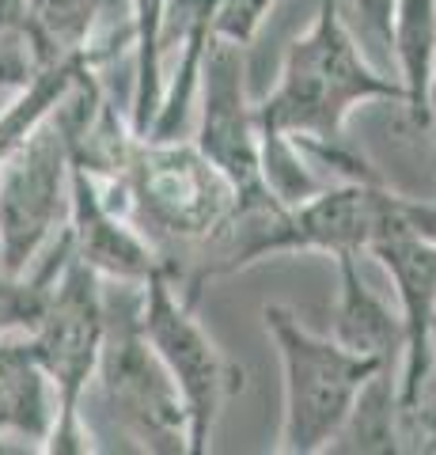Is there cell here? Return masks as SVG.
Instances as JSON below:
<instances>
[{
  "label": "cell",
  "mask_w": 436,
  "mask_h": 455,
  "mask_svg": "<svg viewBox=\"0 0 436 455\" xmlns=\"http://www.w3.org/2000/svg\"><path fill=\"white\" fill-rule=\"evenodd\" d=\"M391 53H395L402 107L410 114L414 130L425 133V99L436 68V0H395Z\"/></svg>",
  "instance_id": "obj_15"
},
{
  "label": "cell",
  "mask_w": 436,
  "mask_h": 455,
  "mask_svg": "<svg viewBox=\"0 0 436 455\" xmlns=\"http://www.w3.org/2000/svg\"><path fill=\"white\" fill-rule=\"evenodd\" d=\"M23 38L35 65L65 53H91L103 65L122 42H133L130 0H27Z\"/></svg>",
  "instance_id": "obj_12"
},
{
  "label": "cell",
  "mask_w": 436,
  "mask_h": 455,
  "mask_svg": "<svg viewBox=\"0 0 436 455\" xmlns=\"http://www.w3.org/2000/svg\"><path fill=\"white\" fill-rule=\"evenodd\" d=\"M425 137H432V145H436V68H432L429 99H425Z\"/></svg>",
  "instance_id": "obj_24"
},
{
  "label": "cell",
  "mask_w": 436,
  "mask_h": 455,
  "mask_svg": "<svg viewBox=\"0 0 436 455\" xmlns=\"http://www.w3.org/2000/svg\"><path fill=\"white\" fill-rule=\"evenodd\" d=\"M50 300V284L0 269V334H31Z\"/></svg>",
  "instance_id": "obj_18"
},
{
  "label": "cell",
  "mask_w": 436,
  "mask_h": 455,
  "mask_svg": "<svg viewBox=\"0 0 436 455\" xmlns=\"http://www.w3.org/2000/svg\"><path fill=\"white\" fill-rule=\"evenodd\" d=\"M395 410H399V379H391V364H384L353 398V406H349L342 429L334 433L327 451L334 455L395 451Z\"/></svg>",
  "instance_id": "obj_17"
},
{
  "label": "cell",
  "mask_w": 436,
  "mask_h": 455,
  "mask_svg": "<svg viewBox=\"0 0 436 455\" xmlns=\"http://www.w3.org/2000/svg\"><path fill=\"white\" fill-rule=\"evenodd\" d=\"M387 99L402 107L395 76L369 61L337 8L319 0L312 27L285 46L277 80L258 99V122L300 140H345V122L361 103Z\"/></svg>",
  "instance_id": "obj_2"
},
{
  "label": "cell",
  "mask_w": 436,
  "mask_h": 455,
  "mask_svg": "<svg viewBox=\"0 0 436 455\" xmlns=\"http://www.w3.org/2000/svg\"><path fill=\"white\" fill-rule=\"evenodd\" d=\"M194 145L232 182L235 209L277 205L262 187L258 107L247 84V46L209 38L198 76V133H194Z\"/></svg>",
  "instance_id": "obj_9"
},
{
  "label": "cell",
  "mask_w": 436,
  "mask_h": 455,
  "mask_svg": "<svg viewBox=\"0 0 436 455\" xmlns=\"http://www.w3.org/2000/svg\"><path fill=\"white\" fill-rule=\"evenodd\" d=\"M58 418L53 383L27 334H0V440L46 444Z\"/></svg>",
  "instance_id": "obj_13"
},
{
  "label": "cell",
  "mask_w": 436,
  "mask_h": 455,
  "mask_svg": "<svg viewBox=\"0 0 436 455\" xmlns=\"http://www.w3.org/2000/svg\"><path fill=\"white\" fill-rule=\"evenodd\" d=\"M103 331H107L103 277L73 254L58 274V281L50 284V300L38 326L27 334L53 383V398H58V418H53V429L42 451L50 455L91 451V433H88V421H83L80 403L88 383L95 379Z\"/></svg>",
  "instance_id": "obj_4"
},
{
  "label": "cell",
  "mask_w": 436,
  "mask_h": 455,
  "mask_svg": "<svg viewBox=\"0 0 436 455\" xmlns=\"http://www.w3.org/2000/svg\"><path fill=\"white\" fill-rule=\"evenodd\" d=\"M35 73V53L23 35H0V92L23 88Z\"/></svg>",
  "instance_id": "obj_22"
},
{
  "label": "cell",
  "mask_w": 436,
  "mask_h": 455,
  "mask_svg": "<svg viewBox=\"0 0 436 455\" xmlns=\"http://www.w3.org/2000/svg\"><path fill=\"white\" fill-rule=\"evenodd\" d=\"M277 0H217L213 12V38L235 42V46H255V38L262 35L266 20H270Z\"/></svg>",
  "instance_id": "obj_21"
},
{
  "label": "cell",
  "mask_w": 436,
  "mask_h": 455,
  "mask_svg": "<svg viewBox=\"0 0 436 455\" xmlns=\"http://www.w3.org/2000/svg\"><path fill=\"white\" fill-rule=\"evenodd\" d=\"M130 23H133L130 125L137 137H148L167 88L163 57H167V38H171V0H130Z\"/></svg>",
  "instance_id": "obj_16"
},
{
  "label": "cell",
  "mask_w": 436,
  "mask_h": 455,
  "mask_svg": "<svg viewBox=\"0 0 436 455\" xmlns=\"http://www.w3.org/2000/svg\"><path fill=\"white\" fill-rule=\"evenodd\" d=\"M337 8H342L349 31L357 35L361 50L372 46V50H379V61L384 65L395 61V53H391V20H395V0H337Z\"/></svg>",
  "instance_id": "obj_19"
},
{
  "label": "cell",
  "mask_w": 436,
  "mask_h": 455,
  "mask_svg": "<svg viewBox=\"0 0 436 455\" xmlns=\"http://www.w3.org/2000/svg\"><path fill=\"white\" fill-rule=\"evenodd\" d=\"M395 281L402 319L399 403L421 395L432 372V323H436V243L421 239L402 217L369 247Z\"/></svg>",
  "instance_id": "obj_10"
},
{
  "label": "cell",
  "mask_w": 436,
  "mask_h": 455,
  "mask_svg": "<svg viewBox=\"0 0 436 455\" xmlns=\"http://www.w3.org/2000/svg\"><path fill=\"white\" fill-rule=\"evenodd\" d=\"M334 262H337V300H334L330 338L349 353H361V357L391 361L395 353H402V319L364 281L357 254H334Z\"/></svg>",
  "instance_id": "obj_14"
},
{
  "label": "cell",
  "mask_w": 436,
  "mask_h": 455,
  "mask_svg": "<svg viewBox=\"0 0 436 455\" xmlns=\"http://www.w3.org/2000/svg\"><path fill=\"white\" fill-rule=\"evenodd\" d=\"M130 217L152 232L209 243L235 209V190L194 140L137 137L118 179Z\"/></svg>",
  "instance_id": "obj_6"
},
{
  "label": "cell",
  "mask_w": 436,
  "mask_h": 455,
  "mask_svg": "<svg viewBox=\"0 0 436 455\" xmlns=\"http://www.w3.org/2000/svg\"><path fill=\"white\" fill-rule=\"evenodd\" d=\"M27 0H0V35H23Z\"/></svg>",
  "instance_id": "obj_23"
},
{
  "label": "cell",
  "mask_w": 436,
  "mask_h": 455,
  "mask_svg": "<svg viewBox=\"0 0 436 455\" xmlns=\"http://www.w3.org/2000/svg\"><path fill=\"white\" fill-rule=\"evenodd\" d=\"M95 383L107 398L110 414L145 451H186L190 448V421L178 387L167 376L156 349L140 331V284L133 304L107 300V331Z\"/></svg>",
  "instance_id": "obj_7"
},
{
  "label": "cell",
  "mask_w": 436,
  "mask_h": 455,
  "mask_svg": "<svg viewBox=\"0 0 436 455\" xmlns=\"http://www.w3.org/2000/svg\"><path fill=\"white\" fill-rule=\"evenodd\" d=\"M140 331L156 349L167 376L178 387L190 421L186 455H205L213 444L217 421L232 398L243 391V368L224 353L194 315V304L178 292L175 269L160 266L140 284Z\"/></svg>",
  "instance_id": "obj_5"
},
{
  "label": "cell",
  "mask_w": 436,
  "mask_h": 455,
  "mask_svg": "<svg viewBox=\"0 0 436 455\" xmlns=\"http://www.w3.org/2000/svg\"><path fill=\"white\" fill-rule=\"evenodd\" d=\"M73 160L58 122H46L0 164V269L27 274L31 262L68 228Z\"/></svg>",
  "instance_id": "obj_8"
},
{
  "label": "cell",
  "mask_w": 436,
  "mask_h": 455,
  "mask_svg": "<svg viewBox=\"0 0 436 455\" xmlns=\"http://www.w3.org/2000/svg\"><path fill=\"white\" fill-rule=\"evenodd\" d=\"M429 383H432V391H436V323H432V372H429Z\"/></svg>",
  "instance_id": "obj_25"
},
{
  "label": "cell",
  "mask_w": 436,
  "mask_h": 455,
  "mask_svg": "<svg viewBox=\"0 0 436 455\" xmlns=\"http://www.w3.org/2000/svg\"><path fill=\"white\" fill-rule=\"evenodd\" d=\"M395 451H436V391L432 383L421 395L406 398L395 410Z\"/></svg>",
  "instance_id": "obj_20"
},
{
  "label": "cell",
  "mask_w": 436,
  "mask_h": 455,
  "mask_svg": "<svg viewBox=\"0 0 436 455\" xmlns=\"http://www.w3.org/2000/svg\"><path fill=\"white\" fill-rule=\"evenodd\" d=\"M262 326L277 346L281 387H285L277 451L281 455L327 451L361 387L391 361L361 357V353L337 346L334 338L312 334L297 319V311L285 304H266Z\"/></svg>",
  "instance_id": "obj_3"
},
{
  "label": "cell",
  "mask_w": 436,
  "mask_h": 455,
  "mask_svg": "<svg viewBox=\"0 0 436 455\" xmlns=\"http://www.w3.org/2000/svg\"><path fill=\"white\" fill-rule=\"evenodd\" d=\"M68 235L73 254L99 277L122 284H145L160 266H167L156 247L137 232V220L107 205L95 175L73 164V205H68Z\"/></svg>",
  "instance_id": "obj_11"
},
{
  "label": "cell",
  "mask_w": 436,
  "mask_h": 455,
  "mask_svg": "<svg viewBox=\"0 0 436 455\" xmlns=\"http://www.w3.org/2000/svg\"><path fill=\"white\" fill-rule=\"evenodd\" d=\"M395 220L399 194H391L384 182H330L327 190H319L300 205L235 209L228 224L209 239V254L198 277H190V284L178 292L190 304H198L205 277L239 274L270 254L322 251L330 259L334 254H361Z\"/></svg>",
  "instance_id": "obj_1"
}]
</instances>
